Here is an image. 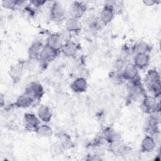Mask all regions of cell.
<instances>
[{"instance_id":"cell-1","label":"cell","mask_w":161,"mask_h":161,"mask_svg":"<svg viewBox=\"0 0 161 161\" xmlns=\"http://www.w3.org/2000/svg\"><path fill=\"white\" fill-rule=\"evenodd\" d=\"M128 96L130 99L134 101H138L140 102L144 98V97L147 95L145 92V89H143L140 77L128 81Z\"/></svg>"},{"instance_id":"cell-2","label":"cell","mask_w":161,"mask_h":161,"mask_svg":"<svg viewBox=\"0 0 161 161\" xmlns=\"http://www.w3.org/2000/svg\"><path fill=\"white\" fill-rule=\"evenodd\" d=\"M141 109L149 114L155 113L160 111V103L157 97L146 95L141 101Z\"/></svg>"},{"instance_id":"cell-3","label":"cell","mask_w":161,"mask_h":161,"mask_svg":"<svg viewBox=\"0 0 161 161\" xmlns=\"http://www.w3.org/2000/svg\"><path fill=\"white\" fill-rule=\"evenodd\" d=\"M160 121V111L150 114V116L147 119L144 125L145 131L152 136L157 135L159 133L158 125Z\"/></svg>"},{"instance_id":"cell-4","label":"cell","mask_w":161,"mask_h":161,"mask_svg":"<svg viewBox=\"0 0 161 161\" xmlns=\"http://www.w3.org/2000/svg\"><path fill=\"white\" fill-rule=\"evenodd\" d=\"M50 16L52 21L56 23L63 21L66 17V11L58 1H55L50 9Z\"/></svg>"},{"instance_id":"cell-5","label":"cell","mask_w":161,"mask_h":161,"mask_svg":"<svg viewBox=\"0 0 161 161\" xmlns=\"http://www.w3.org/2000/svg\"><path fill=\"white\" fill-rule=\"evenodd\" d=\"M24 92L29 95L35 102L42 98L44 94V90L40 83L33 82L26 87Z\"/></svg>"},{"instance_id":"cell-6","label":"cell","mask_w":161,"mask_h":161,"mask_svg":"<svg viewBox=\"0 0 161 161\" xmlns=\"http://www.w3.org/2000/svg\"><path fill=\"white\" fill-rule=\"evenodd\" d=\"M23 123L25 129L29 131H35L41 125L40 119L35 114L26 113L23 116Z\"/></svg>"},{"instance_id":"cell-7","label":"cell","mask_w":161,"mask_h":161,"mask_svg":"<svg viewBox=\"0 0 161 161\" xmlns=\"http://www.w3.org/2000/svg\"><path fill=\"white\" fill-rule=\"evenodd\" d=\"M86 5L80 1H74L71 3L69 8V14L70 18L79 19L86 11Z\"/></svg>"},{"instance_id":"cell-8","label":"cell","mask_w":161,"mask_h":161,"mask_svg":"<svg viewBox=\"0 0 161 161\" xmlns=\"http://www.w3.org/2000/svg\"><path fill=\"white\" fill-rule=\"evenodd\" d=\"M121 75L123 80L128 81L133 80L139 77L138 69L133 63H127L123 69Z\"/></svg>"},{"instance_id":"cell-9","label":"cell","mask_w":161,"mask_h":161,"mask_svg":"<svg viewBox=\"0 0 161 161\" xmlns=\"http://www.w3.org/2000/svg\"><path fill=\"white\" fill-rule=\"evenodd\" d=\"M115 13V9L113 4H107L103 8L100 15L99 20L101 23L106 25L111 23L114 18Z\"/></svg>"},{"instance_id":"cell-10","label":"cell","mask_w":161,"mask_h":161,"mask_svg":"<svg viewBox=\"0 0 161 161\" xmlns=\"http://www.w3.org/2000/svg\"><path fill=\"white\" fill-rule=\"evenodd\" d=\"M64 43V40L61 34L52 33L47 37L45 45L59 52L60 51Z\"/></svg>"},{"instance_id":"cell-11","label":"cell","mask_w":161,"mask_h":161,"mask_svg":"<svg viewBox=\"0 0 161 161\" xmlns=\"http://www.w3.org/2000/svg\"><path fill=\"white\" fill-rule=\"evenodd\" d=\"M58 53V51L55 50L46 45H44L38 60L43 64H48L53 61L56 58Z\"/></svg>"},{"instance_id":"cell-12","label":"cell","mask_w":161,"mask_h":161,"mask_svg":"<svg viewBox=\"0 0 161 161\" xmlns=\"http://www.w3.org/2000/svg\"><path fill=\"white\" fill-rule=\"evenodd\" d=\"M149 62L150 56L148 53H138L134 55L133 63L138 70H143L147 68Z\"/></svg>"},{"instance_id":"cell-13","label":"cell","mask_w":161,"mask_h":161,"mask_svg":"<svg viewBox=\"0 0 161 161\" xmlns=\"http://www.w3.org/2000/svg\"><path fill=\"white\" fill-rule=\"evenodd\" d=\"M156 147V141L153 136L147 135L141 142V150L145 153H149L154 150Z\"/></svg>"},{"instance_id":"cell-14","label":"cell","mask_w":161,"mask_h":161,"mask_svg":"<svg viewBox=\"0 0 161 161\" xmlns=\"http://www.w3.org/2000/svg\"><path fill=\"white\" fill-rule=\"evenodd\" d=\"M78 47L77 44L70 40H68L64 43L60 51L62 53L67 57H74L77 52Z\"/></svg>"},{"instance_id":"cell-15","label":"cell","mask_w":161,"mask_h":161,"mask_svg":"<svg viewBox=\"0 0 161 161\" xmlns=\"http://www.w3.org/2000/svg\"><path fill=\"white\" fill-rule=\"evenodd\" d=\"M37 116L40 121L45 123H49L52 117V110L47 105H41L37 109Z\"/></svg>"},{"instance_id":"cell-16","label":"cell","mask_w":161,"mask_h":161,"mask_svg":"<svg viewBox=\"0 0 161 161\" xmlns=\"http://www.w3.org/2000/svg\"><path fill=\"white\" fill-rule=\"evenodd\" d=\"M70 89L75 93H82L87 89V82L84 77L75 79L70 84Z\"/></svg>"},{"instance_id":"cell-17","label":"cell","mask_w":161,"mask_h":161,"mask_svg":"<svg viewBox=\"0 0 161 161\" xmlns=\"http://www.w3.org/2000/svg\"><path fill=\"white\" fill-rule=\"evenodd\" d=\"M34 103L35 101L29 95L24 92L17 97L14 105L17 108H26L32 105Z\"/></svg>"},{"instance_id":"cell-18","label":"cell","mask_w":161,"mask_h":161,"mask_svg":"<svg viewBox=\"0 0 161 161\" xmlns=\"http://www.w3.org/2000/svg\"><path fill=\"white\" fill-rule=\"evenodd\" d=\"M65 29L69 33H79L81 30V24L79 19L69 17L65 22Z\"/></svg>"},{"instance_id":"cell-19","label":"cell","mask_w":161,"mask_h":161,"mask_svg":"<svg viewBox=\"0 0 161 161\" xmlns=\"http://www.w3.org/2000/svg\"><path fill=\"white\" fill-rule=\"evenodd\" d=\"M44 45L40 42H33L28 49V56L31 60H38Z\"/></svg>"},{"instance_id":"cell-20","label":"cell","mask_w":161,"mask_h":161,"mask_svg":"<svg viewBox=\"0 0 161 161\" xmlns=\"http://www.w3.org/2000/svg\"><path fill=\"white\" fill-rule=\"evenodd\" d=\"M58 141L61 143L65 150L71 148L74 146L70 136L65 132H59L57 134Z\"/></svg>"},{"instance_id":"cell-21","label":"cell","mask_w":161,"mask_h":161,"mask_svg":"<svg viewBox=\"0 0 161 161\" xmlns=\"http://www.w3.org/2000/svg\"><path fill=\"white\" fill-rule=\"evenodd\" d=\"M151 50L150 46L143 40L137 41L132 48V52L135 54L148 53Z\"/></svg>"},{"instance_id":"cell-22","label":"cell","mask_w":161,"mask_h":161,"mask_svg":"<svg viewBox=\"0 0 161 161\" xmlns=\"http://www.w3.org/2000/svg\"><path fill=\"white\" fill-rule=\"evenodd\" d=\"M145 86L153 84L160 82V76L158 72H157L155 69L149 70L145 75Z\"/></svg>"},{"instance_id":"cell-23","label":"cell","mask_w":161,"mask_h":161,"mask_svg":"<svg viewBox=\"0 0 161 161\" xmlns=\"http://www.w3.org/2000/svg\"><path fill=\"white\" fill-rule=\"evenodd\" d=\"M109 149L111 152L116 155H121L126 153L127 148L126 147L123 145L120 140L114 142L110 143Z\"/></svg>"},{"instance_id":"cell-24","label":"cell","mask_w":161,"mask_h":161,"mask_svg":"<svg viewBox=\"0 0 161 161\" xmlns=\"http://www.w3.org/2000/svg\"><path fill=\"white\" fill-rule=\"evenodd\" d=\"M103 137L109 143L120 140L119 136L114 130L111 128H107L106 130H105L103 134Z\"/></svg>"},{"instance_id":"cell-25","label":"cell","mask_w":161,"mask_h":161,"mask_svg":"<svg viewBox=\"0 0 161 161\" xmlns=\"http://www.w3.org/2000/svg\"><path fill=\"white\" fill-rule=\"evenodd\" d=\"M36 133L39 136L43 138L51 137L53 133L52 128L47 124L41 125L36 131Z\"/></svg>"},{"instance_id":"cell-26","label":"cell","mask_w":161,"mask_h":161,"mask_svg":"<svg viewBox=\"0 0 161 161\" xmlns=\"http://www.w3.org/2000/svg\"><path fill=\"white\" fill-rule=\"evenodd\" d=\"M64 150V148L58 141L52 143L50 147V152L51 155L54 157H57L62 155Z\"/></svg>"},{"instance_id":"cell-27","label":"cell","mask_w":161,"mask_h":161,"mask_svg":"<svg viewBox=\"0 0 161 161\" xmlns=\"http://www.w3.org/2000/svg\"><path fill=\"white\" fill-rule=\"evenodd\" d=\"M24 1L17 0H3L1 2L2 6L7 9L13 10L16 6L21 5Z\"/></svg>"},{"instance_id":"cell-28","label":"cell","mask_w":161,"mask_h":161,"mask_svg":"<svg viewBox=\"0 0 161 161\" xmlns=\"http://www.w3.org/2000/svg\"><path fill=\"white\" fill-rule=\"evenodd\" d=\"M22 71H23L22 67L20 66L19 65H16L11 67L10 70L9 75L13 80L16 81L19 80L22 74Z\"/></svg>"},{"instance_id":"cell-29","label":"cell","mask_w":161,"mask_h":161,"mask_svg":"<svg viewBox=\"0 0 161 161\" xmlns=\"http://www.w3.org/2000/svg\"><path fill=\"white\" fill-rule=\"evenodd\" d=\"M30 4L34 6L36 8H39L44 5L47 1H43V0H32L30 1Z\"/></svg>"},{"instance_id":"cell-30","label":"cell","mask_w":161,"mask_h":161,"mask_svg":"<svg viewBox=\"0 0 161 161\" xmlns=\"http://www.w3.org/2000/svg\"><path fill=\"white\" fill-rule=\"evenodd\" d=\"M160 1L157 2V1H153V0H144V1H143V4L146 6H153L155 4L160 3Z\"/></svg>"},{"instance_id":"cell-31","label":"cell","mask_w":161,"mask_h":161,"mask_svg":"<svg viewBox=\"0 0 161 161\" xmlns=\"http://www.w3.org/2000/svg\"><path fill=\"white\" fill-rule=\"evenodd\" d=\"M88 157L89 158H86V160H101V158L99 157V156H97L96 155H90V156H88Z\"/></svg>"},{"instance_id":"cell-32","label":"cell","mask_w":161,"mask_h":161,"mask_svg":"<svg viewBox=\"0 0 161 161\" xmlns=\"http://www.w3.org/2000/svg\"><path fill=\"white\" fill-rule=\"evenodd\" d=\"M5 97L3 94H1V97H0V104L1 107H3L4 104L5 103Z\"/></svg>"}]
</instances>
